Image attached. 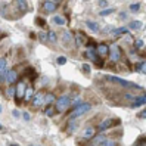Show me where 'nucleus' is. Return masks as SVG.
I'll list each match as a JSON object with an SVG mask.
<instances>
[{
	"instance_id": "45",
	"label": "nucleus",
	"mask_w": 146,
	"mask_h": 146,
	"mask_svg": "<svg viewBox=\"0 0 146 146\" xmlns=\"http://www.w3.org/2000/svg\"><path fill=\"white\" fill-rule=\"evenodd\" d=\"M89 146H96V145H93V143H92V145H89Z\"/></svg>"
},
{
	"instance_id": "20",
	"label": "nucleus",
	"mask_w": 146,
	"mask_h": 146,
	"mask_svg": "<svg viewBox=\"0 0 146 146\" xmlns=\"http://www.w3.org/2000/svg\"><path fill=\"white\" fill-rule=\"evenodd\" d=\"M53 22H55L56 25H59V27H64V25L66 24V21L64 19V16H59V15L53 16Z\"/></svg>"
},
{
	"instance_id": "9",
	"label": "nucleus",
	"mask_w": 146,
	"mask_h": 146,
	"mask_svg": "<svg viewBox=\"0 0 146 146\" xmlns=\"http://www.w3.org/2000/svg\"><path fill=\"white\" fill-rule=\"evenodd\" d=\"M13 3H15V7L21 13H25L28 11V2H27V0H13Z\"/></svg>"
},
{
	"instance_id": "40",
	"label": "nucleus",
	"mask_w": 146,
	"mask_h": 146,
	"mask_svg": "<svg viewBox=\"0 0 146 146\" xmlns=\"http://www.w3.org/2000/svg\"><path fill=\"white\" fill-rule=\"evenodd\" d=\"M12 115H13V117H16V118H18V117H21L19 111H16V109H13V111H12Z\"/></svg>"
},
{
	"instance_id": "23",
	"label": "nucleus",
	"mask_w": 146,
	"mask_h": 146,
	"mask_svg": "<svg viewBox=\"0 0 146 146\" xmlns=\"http://www.w3.org/2000/svg\"><path fill=\"white\" fill-rule=\"evenodd\" d=\"M62 38H64L65 43H70V41L74 38V36H72V33H71V31H65V33H64V36H62Z\"/></svg>"
},
{
	"instance_id": "14",
	"label": "nucleus",
	"mask_w": 146,
	"mask_h": 146,
	"mask_svg": "<svg viewBox=\"0 0 146 146\" xmlns=\"http://www.w3.org/2000/svg\"><path fill=\"white\" fill-rule=\"evenodd\" d=\"M145 104H146V94H143V96H136V99L131 102V106L137 108V106H142Z\"/></svg>"
},
{
	"instance_id": "21",
	"label": "nucleus",
	"mask_w": 146,
	"mask_h": 146,
	"mask_svg": "<svg viewBox=\"0 0 146 146\" xmlns=\"http://www.w3.org/2000/svg\"><path fill=\"white\" fill-rule=\"evenodd\" d=\"M142 27H143V24L140 21H131L130 25H128V28H130V30H140Z\"/></svg>"
},
{
	"instance_id": "26",
	"label": "nucleus",
	"mask_w": 146,
	"mask_h": 146,
	"mask_svg": "<svg viewBox=\"0 0 146 146\" xmlns=\"http://www.w3.org/2000/svg\"><path fill=\"white\" fill-rule=\"evenodd\" d=\"M6 93L9 98H15V86H9V89L6 90Z\"/></svg>"
},
{
	"instance_id": "15",
	"label": "nucleus",
	"mask_w": 146,
	"mask_h": 146,
	"mask_svg": "<svg viewBox=\"0 0 146 146\" xmlns=\"http://www.w3.org/2000/svg\"><path fill=\"white\" fill-rule=\"evenodd\" d=\"M105 142H106V137H105V134H102V133L98 134L96 137H93V145H96V146H99V145L102 146Z\"/></svg>"
},
{
	"instance_id": "31",
	"label": "nucleus",
	"mask_w": 146,
	"mask_h": 146,
	"mask_svg": "<svg viewBox=\"0 0 146 146\" xmlns=\"http://www.w3.org/2000/svg\"><path fill=\"white\" fill-rule=\"evenodd\" d=\"M102 146H118V143H117L115 140H106Z\"/></svg>"
},
{
	"instance_id": "22",
	"label": "nucleus",
	"mask_w": 146,
	"mask_h": 146,
	"mask_svg": "<svg viewBox=\"0 0 146 146\" xmlns=\"http://www.w3.org/2000/svg\"><path fill=\"white\" fill-rule=\"evenodd\" d=\"M55 112H56V109L53 108V105H47V108L44 109L46 117H53V115H55Z\"/></svg>"
},
{
	"instance_id": "41",
	"label": "nucleus",
	"mask_w": 146,
	"mask_h": 146,
	"mask_svg": "<svg viewBox=\"0 0 146 146\" xmlns=\"http://www.w3.org/2000/svg\"><path fill=\"white\" fill-rule=\"evenodd\" d=\"M139 118H146V109L142 111V112H139Z\"/></svg>"
},
{
	"instance_id": "42",
	"label": "nucleus",
	"mask_w": 146,
	"mask_h": 146,
	"mask_svg": "<svg viewBox=\"0 0 146 146\" xmlns=\"http://www.w3.org/2000/svg\"><path fill=\"white\" fill-rule=\"evenodd\" d=\"M53 2H58V3H59V2H61V0H53Z\"/></svg>"
},
{
	"instance_id": "43",
	"label": "nucleus",
	"mask_w": 146,
	"mask_h": 146,
	"mask_svg": "<svg viewBox=\"0 0 146 146\" xmlns=\"http://www.w3.org/2000/svg\"><path fill=\"white\" fill-rule=\"evenodd\" d=\"M11 146H18V145H15V143H12V145H11Z\"/></svg>"
},
{
	"instance_id": "39",
	"label": "nucleus",
	"mask_w": 146,
	"mask_h": 146,
	"mask_svg": "<svg viewBox=\"0 0 146 146\" xmlns=\"http://www.w3.org/2000/svg\"><path fill=\"white\" fill-rule=\"evenodd\" d=\"M22 118L25 119V121H30V118H31V115H30L28 112H24V114H22Z\"/></svg>"
},
{
	"instance_id": "4",
	"label": "nucleus",
	"mask_w": 146,
	"mask_h": 146,
	"mask_svg": "<svg viewBox=\"0 0 146 146\" xmlns=\"http://www.w3.org/2000/svg\"><path fill=\"white\" fill-rule=\"evenodd\" d=\"M90 109H92V105H90V104H86V102H83V104H80L78 106H75V108H74V111L71 112V118L81 117V115H84V114H87Z\"/></svg>"
},
{
	"instance_id": "34",
	"label": "nucleus",
	"mask_w": 146,
	"mask_h": 146,
	"mask_svg": "<svg viewBox=\"0 0 146 146\" xmlns=\"http://www.w3.org/2000/svg\"><path fill=\"white\" fill-rule=\"evenodd\" d=\"M112 33L114 34H125L127 33V28H118V30H114Z\"/></svg>"
},
{
	"instance_id": "24",
	"label": "nucleus",
	"mask_w": 146,
	"mask_h": 146,
	"mask_svg": "<svg viewBox=\"0 0 146 146\" xmlns=\"http://www.w3.org/2000/svg\"><path fill=\"white\" fill-rule=\"evenodd\" d=\"M47 40H49L50 43H56V41H58L56 34H55L53 31H47Z\"/></svg>"
},
{
	"instance_id": "33",
	"label": "nucleus",
	"mask_w": 146,
	"mask_h": 146,
	"mask_svg": "<svg viewBox=\"0 0 146 146\" xmlns=\"http://www.w3.org/2000/svg\"><path fill=\"white\" fill-rule=\"evenodd\" d=\"M139 9H140V5H139V3H134V5L130 6V11H133V12H137Z\"/></svg>"
},
{
	"instance_id": "11",
	"label": "nucleus",
	"mask_w": 146,
	"mask_h": 146,
	"mask_svg": "<svg viewBox=\"0 0 146 146\" xmlns=\"http://www.w3.org/2000/svg\"><path fill=\"white\" fill-rule=\"evenodd\" d=\"M96 52H98V56H106L109 55V46L105 44V43H99L96 46Z\"/></svg>"
},
{
	"instance_id": "44",
	"label": "nucleus",
	"mask_w": 146,
	"mask_h": 146,
	"mask_svg": "<svg viewBox=\"0 0 146 146\" xmlns=\"http://www.w3.org/2000/svg\"><path fill=\"white\" fill-rule=\"evenodd\" d=\"M0 114H2V106H0Z\"/></svg>"
},
{
	"instance_id": "28",
	"label": "nucleus",
	"mask_w": 146,
	"mask_h": 146,
	"mask_svg": "<svg viewBox=\"0 0 146 146\" xmlns=\"http://www.w3.org/2000/svg\"><path fill=\"white\" fill-rule=\"evenodd\" d=\"M56 62H58L59 65H65V64H66V56H59V58L56 59Z\"/></svg>"
},
{
	"instance_id": "35",
	"label": "nucleus",
	"mask_w": 146,
	"mask_h": 146,
	"mask_svg": "<svg viewBox=\"0 0 146 146\" xmlns=\"http://www.w3.org/2000/svg\"><path fill=\"white\" fill-rule=\"evenodd\" d=\"M83 71L86 74H90V65L89 64H83Z\"/></svg>"
},
{
	"instance_id": "29",
	"label": "nucleus",
	"mask_w": 146,
	"mask_h": 146,
	"mask_svg": "<svg viewBox=\"0 0 146 146\" xmlns=\"http://www.w3.org/2000/svg\"><path fill=\"white\" fill-rule=\"evenodd\" d=\"M134 46H136V49H142V47H143V40L137 38V40L134 41Z\"/></svg>"
},
{
	"instance_id": "5",
	"label": "nucleus",
	"mask_w": 146,
	"mask_h": 146,
	"mask_svg": "<svg viewBox=\"0 0 146 146\" xmlns=\"http://www.w3.org/2000/svg\"><path fill=\"white\" fill-rule=\"evenodd\" d=\"M25 89H27V84H25L24 80H18L15 84V98L16 102H21L24 99V93H25Z\"/></svg>"
},
{
	"instance_id": "6",
	"label": "nucleus",
	"mask_w": 146,
	"mask_h": 146,
	"mask_svg": "<svg viewBox=\"0 0 146 146\" xmlns=\"http://www.w3.org/2000/svg\"><path fill=\"white\" fill-rule=\"evenodd\" d=\"M117 124H119L118 119H109V118H106V119H104V121H102V123L98 125L96 130L102 133V131H106V130H109V128L112 127V125H117Z\"/></svg>"
},
{
	"instance_id": "8",
	"label": "nucleus",
	"mask_w": 146,
	"mask_h": 146,
	"mask_svg": "<svg viewBox=\"0 0 146 146\" xmlns=\"http://www.w3.org/2000/svg\"><path fill=\"white\" fill-rule=\"evenodd\" d=\"M44 96H46V94L43 93V92H38V93L34 94V98H33V100H31L33 108H40L43 104H44Z\"/></svg>"
},
{
	"instance_id": "36",
	"label": "nucleus",
	"mask_w": 146,
	"mask_h": 146,
	"mask_svg": "<svg viewBox=\"0 0 146 146\" xmlns=\"http://www.w3.org/2000/svg\"><path fill=\"white\" fill-rule=\"evenodd\" d=\"M98 5H99L100 7H108V2H106V0H99Z\"/></svg>"
},
{
	"instance_id": "37",
	"label": "nucleus",
	"mask_w": 146,
	"mask_h": 146,
	"mask_svg": "<svg viewBox=\"0 0 146 146\" xmlns=\"http://www.w3.org/2000/svg\"><path fill=\"white\" fill-rule=\"evenodd\" d=\"M124 98H125V99H128V100H134V99H136L134 94H130V93H125V94H124Z\"/></svg>"
},
{
	"instance_id": "17",
	"label": "nucleus",
	"mask_w": 146,
	"mask_h": 146,
	"mask_svg": "<svg viewBox=\"0 0 146 146\" xmlns=\"http://www.w3.org/2000/svg\"><path fill=\"white\" fill-rule=\"evenodd\" d=\"M136 70L139 71L140 74H146V59H142V61H139V62H137Z\"/></svg>"
},
{
	"instance_id": "38",
	"label": "nucleus",
	"mask_w": 146,
	"mask_h": 146,
	"mask_svg": "<svg viewBox=\"0 0 146 146\" xmlns=\"http://www.w3.org/2000/svg\"><path fill=\"white\" fill-rule=\"evenodd\" d=\"M36 22H37L38 25H41V27H46V22H44V21H43L41 18H37V19H36Z\"/></svg>"
},
{
	"instance_id": "46",
	"label": "nucleus",
	"mask_w": 146,
	"mask_h": 146,
	"mask_svg": "<svg viewBox=\"0 0 146 146\" xmlns=\"http://www.w3.org/2000/svg\"><path fill=\"white\" fill-rule=\"evenodd\" d=\"M2 128H3V127H2V124H0V130H2Z\"/></svg>"
},
{
	"instance_id": "3",
	"label": "nucleus",
	"mask_w": 146,
	"mask_h": 146,
	"mask_svg": "<svg viewBox=\"0 0 146 146\" xmlns=\"http://www.w3.org/2000/svg\"><path fill=\"white\" fill-rule=\"evenodd\" d=\"M121 58H123V50H121V47L117 46V44H112V46L109 47V61L114 62V64H117V62L121 61Z\"/></svg>"
},
{
	"instance_id": "16",
	"label": "nucleus",
	"mask_w": 146,
	"mask_h": 146,
	"mask_svg": "<svg viewBox=\"0 0 146 146\" xmlns=\"http://www.w3.org/2000/svg\"><path fill=\"white\" fill-rule=\"evenodd\" d=\"M55 102H56V96H55L53 93H47L46 96H44V104L46 105H53Z\"/></svg>"
},
{
	"instance_id": "2",
	"label": "nucleus",
	"mask_w": 146,
	"mask_h": 146,
	"mask_svg": "<svg viewBox=\"0 0 146 146\" xmlns=\"http://www.w3.org/2000/svg\"><path fill=\"white\" fill-rule=\"evenodd\" d=\"M71 106V98L66 96V94H64V96L58 98L56 102H55V109L56 112H65V111Z\"/></svg>"
},
{
	"instance_id": "19",
	"label": "nucleus",
	"mask_w": 146,
	"mask_h": 146,
	"mask_svg": "<svg viewBox=\"0 0 146 146\" xmlns=\"http://www.w3.org/2000/svg\"><path fill=\"white\" fill-rule=\"evenodd\" d=\"M86 27H89V30H92L93 33H98L99 31V24L93 22V21H86Z\"/></svg>"
},
{
	"instance_id": "32",
	"label": "nucleus",
	"mask_w": 146,
	"mask_h": 146,
	"mask_svg": "<svg viewBox=\"0 0 146 146\" xmlns=\"http://www.w3.org/2000/svg\"><path fill=\"white\" fill-rule=\"evenodd\" d=\"M38 38H40V41H46L47 40V33H38Z\"/></svg>"
},
{
	"instance_id": "30",
	"label": "nucleus",
	"mask_w": 146,
	"mask_h": 146,
	"mask_svg": "<svg viewBox=\"0 0 146 146\" xmlns=\"http://www.w3.org/2000/svg\"><path fill=\"white\" fill-rule=\"evenodd\" d=\"M94 65H96L98 68H104V65H105V64H104V61H102L100 58H98L96 61H94Z\"/></svg>"
},
{
	"instance_id": "27",
	"label": "nucleus",
	"mask_w": 146,
	"mask_h": 146,
	"mask_svg": "<svg viewBox=\"0 0 146 146\" xmlns=\"http://www.w3.org/2000/svg\"><path fill=\"white\" fill-rule=\"evenodd\" d=\"M6 65H7V62H6V59H0V72H3V71H6Z\"/></svg>"
},
{
	"instance_id": "13",
	"label": "nucleus",
	"mask_w": 146,
	"mask_h": 146,
	"mask_svg": "<svg viewBox=\"0 0 146 146\" xmlns=\"http://www.w3.org/2000/svg\"><path fill=\"white\" fill-rule=\"evenodd\" d=\"M94 131H96V128H93V127H87V128H84V131L81 134V137L84 140H90L94 137Z\"/></svg>"
},
{
	"instance_id": "12",
	"label": "nucleus",
	"mask_w": 146,
	"mask_h": 146,
	"mask_svg": "<svg viewBox=\"0 0 146 146\" xmlns=\"http://www.w3.org/2000/svg\"><path fill=\"white\" fill-rule=\"evenodd\" d=\"M34 94H36V92H34L33 89V86H27V89H25V93H24V102H31L33 98H34Z\"/></svg>"
},
{
	"instance_id": "25",
	"label": "nucleus",
	"mask_w": 146,
	"mask_h": 146,
	"mask_svg": "<svg viewBox=\"0 0 146 146\" xmlns=\"http://www.w3.org/2000/svg\"><path fill=\"white\" fill-rule=\"evenodd\" d=\"M115 12V9H112V7H108V9H104V11H100V16H108V15H111V13H114Z\"/></svg>"
},
{
	"instance_id": "18",
	"label": "nucleus",
	"mask_w": 146,
	"mask_h": 146,
	"mask_svg": "<svg viewBox=\"0 0 146 146\" xmlns=\"http://www.w3.org/2000/svg\"><path fill=\"white\" fill-rule=\"evenodd\" d=\"M86 38H87V37H84L81 33H77V36H74V40H75V44H77V46L84 44V43H86Z\"/></svg>"
},
{
	"instance_id": "10",
	"label": "nucleus",
	"mask_w": 146,
	"mask_h": 146,
	"mask_svg": "<svg viewBox=\"0 0 146 146\" xmlns=\"http://www.w3.org/2000/svg\"><path fill=\"white\" fill-rule=\"evenodd\" d=\"M18 78H19V75H18V72H16L15 70H11V71H7V75H6V83L7 84H15L16 81H18Z\"/></svg>"
},
{
	"instance_id": "7",
	"label": "nucleus",
	"mask_w": 146,
	"mask_h": 146,
	"mask_svg": "<svg viewBox=\"0 0 146 146\" xmlns=\"http://www.w3.org/2000/svg\"><path fill=\"white\" fill-rule=\"evenodd\" d=\"M43 6V11L46 13H52V12H56L58 7H59V3L58 2H53V0H44V2L41 3Z\"/></svg>"
},
{
	"instance_id": "1",
	"label": "nucleus",
	"mask_w": 146,
	"mask_h": 146,
	"mask_svg": "<svg viewBox=\"0 0 146 146\" xmlns=\"http://www.w3.org/2000/svg\"><path fill=\"white\" fill-rule=\"evenodd\" d=\"M106 80L108 81H112L121 87H125V89H134V90H143L142 86L136 84V83H131V81H127L124 78H119V77H114V75H106Z\"/></svg>"
}]
</instances>
